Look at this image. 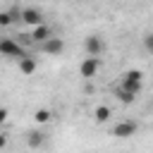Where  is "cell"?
I'll use <instances>...</instances> for the list:
<instances>
[{
  "instance_id": "obj_1",
  "label": "cell",
  "mask_w": 153,
  "mask_h": 153,
  "mask_svg": "<svg viewBox=\"0 0 153 153\" xmlns=\"http://www.w3.org/2000/svg\"><path fill=\"white\" fill-rule=\"evenodd\" d=\"M124 91H129V93H134V96H139L141 93V88H143V72L141 69H129V72H124L122 74V84H120Z\"/></svg>"
},
{
  "instance_id": "obj_2",
  "label": "cell",
  "mask_w": 153,
  "mask_h": 153,
  "mask_svg": "<svg viewBox=\"0 0 153 153\" xmlns=\"http://www.w3.org/2000/svg\"><path fill=\"white\" fill-rule=\"evenodd\" d=\"M0 55L19 60V57H24V55H26V50H24V45H22V43H17L14 38H0Z\"/></svg>"
},
{
  "instance_id": "obj_3",
  "label": "cell",
  "mask_w": 153,
  "mask_h": 153,
  "mask_svg": "<svg viewBox=\"0 0 153 153\" xmlns=\"http://www.w3.org/2000/svg\"><path fill=\"white\" fill-rule=\"evenodd\" d=\"M139 131V122H134V120H122V122H117L112 129H110V134L115 136V139H129V136H134Z\"/></svg>"
},
{
  "instance_id": "obj_4",
  "label": "cell",
  "mask_w": 153,
  "mask_h": 153,
  "mask_svg": "<svg viewBox=\"0 0 153 153\" xmlns=\"http://www.w3.org/2000/svg\"><path fill=\"white\" fill-rule=\"evenodd\" d=\"M19 22H24L29 26H41L43 24V12L38 7H22L19 10Z\"/></svg>"
},
{
  "instance_id": "obj_5",
  "label": "cell",
  "mask_w": 153,
  "mask_h": 153,
  "mask_svg": "<svg viewBox=\"0 0 153 153\" xmlns=\"http://www.w3.org/2000/svg\"><path fill=\"white\" fill-rule=\"evenodd\" d=\"M84 48H86V55H88V57H100V53L105 50V41H103L100 36L91 33V36H86V41H84Z\"/></svg>"
},
{
  "instance_id": "obj_6",
  "label": "cell",
  "mask_w": 153,
  "mask_h": 153,
  "mask_svg": "<svg viewBox=\"0 0 153 153\" xmlns=\"http://www.w3.org/2000/svg\"><path fill=\"white\" fill-rule=\"evenodd\" d=\"M98 69H100V60H98V57H86V60L79 65V74H81L84 79H93V76L98 74Z\"/></svg>"
},
{
  "instance_id": "obj_7",
  "label": "cell",
  "mask_w": 153,
  "mask_h": 153,
  "mask_svg": "<svg viewBox=\"0 0 153 153\" xmlns=\"http://www.w3.org/2000/svg\"><path fill=\"white\" fill-rule=\"evenodd\" d=\"M17 67H19V72H22L24 76H31V74L38 69V60H36L33 55H29V53H26L24 57H19V60H17Z\"/></svg>"
},
{
  "instance_id": "obj_8",
  "label": "cell",
  "mask_w": 153,
  "mask_h": 153,
  "mask_svg": "<svg viewBox=\"0 0 153 153\" xmlns=\"http://www.w3.org/2000/svg\"><path fill=\"white\" fill-rule=\"evenodd\" d=\"M41 50L48 53V55H62V50H65V41L57 38V36H50L45 43H41Z\"/></svg>"
},
{
  "instance_id": "obj_9",
  "label": "cell",
  "mask_w": 153,
  "mask_h": 153,
  "mask_svg": "<svg viewBox=\"0 0 153 153\" xmlns=\"http://www.w3.org/2000/svg\"><path fill=\"white\" fill-rule=\"evenodd\" d=\"M50 36H53V31H50V26H48V24L33 26V29H31V33H29V38H31L33 43H38V45H41V43H45Z\"/></svg>"
},
{
  "instance_id": "obj_10",
  "label": "cell",
  "mask_w": 153,
  "mask_h": 153,
  "mask_svg": "<svg viewBox=\"0 0 153 153\" xmlns=\"http://www.w3.org/2000/svg\"><path fill=\"white\" fill-rule=\"evenodd\" d=\"M110 115H112V110H110L108 105H98V108L93 110V120H96L98 124H103V122H108V120H110Z\"/></svg>"
},
{
  "instance_id": "obj_11",
  "label": "cell",
  "mask_w": 153,
  "mask_h": 153,
  "mask_svg": "<svg viewBox=\"0 0 153 153\" xmlns=\"http://www.w3.org/2000/svg\"><path fill=\"white\" fill-rule=\"evenodd\" d=\"M43 141H45L43 131H29V134H26V143H29V148H41Z\"/></svg>"
},
{
  "instance_id": "obj_12",
  "label": "cell",
  "mask_w": 153,
  "mask_h": 153,
  "mask_svg": "<svg viewBox=\"0 0 153 153\" xmlns=\"http://www.w3.org/2000/svg\"><path fill=\"white\" fill-rule=\"evenodd\" d=\"M115 98H117L120 103H124V105H129V103H134V100H136V96H134V93H129V91H124L122 86H115Z\"/></svg>"
},
{
  "instance_id": "obj_13",
  "label": "cell",
  "mask_w": 153,
  "mask_h": 153,
  "mask_svg": "<svg viewBox=\"0 0 153 153\" xmlns=\"http://www.w3.org/2000/svg\"><path fill=\"white\" fill-rule=\"evenodd\" d=\"M50 117H53V112H50L48 108H38V110L33 112V120H36L38 124H45V122H48Z\"/></svg>"
},
{
  "instance_id": "obj_14",
  "label": "cell",
  "mask_w": 153,
  "mask_h": 153,
  "mask_svg": "<svg viewBox=\"0 0 153 153\" xmlns=\"http://www.w3.org/2000/svg\"><path fill=\"white\" fill-rule=\"evenodd\" d=\"M10 24H12L10 12H0V26H10Z\"/></svg>"
},
{
  "instance_id": "obj_15",
  "label": "cell",
  "mask_w": 153,
  "mask_h": 153,
  "mask_svg": "<svg viewBox=\"0 0 153 153\" xmlns=\"http://www.w3.org/2000/svg\"><path fill=\"white\" fill-rule=\"evenodd\" d=\"M143 43H146V50H153V36H151V33H146Z\"/></svg>"
},
{
  "instance_id": "obj_16",
  "label": "cell",
  "mask_w": 153,
  "mask_h": 153,
  "mask_svg": "<svg viewBox=\"0 0 153 153\" xmlns=\"http://www.w3.org/2000/svg\"><path fill=\"white\" fill-rule=\"evenodd\" d=\"M7 115H10V112H7V108H0V124H2V122H7Z\"/></svg>"
},
{
  "instance_id": "obj_17",
  "label": "cell",
  "mask_w": 153,
  "mask_h": 153,
  "mask_svg": "<svg viewBox=\"0 0 153 153\" xmlns=\"http://www.w3.org/2000/svg\"><path fill=\"white\" fill-rule=\"evenodd\" d=\"M5 146H7V134H2V131H0V151H2Z\"/></svg>"
}]
</instances>
